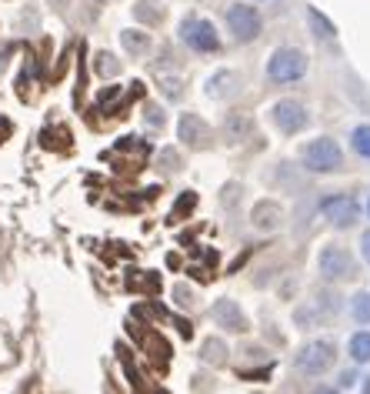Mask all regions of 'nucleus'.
I'll use <instances>...</instances> for the list:
<instances>
[{
  "instance_id": "obj_17",
  "label": "nucleus",
  "mask_w": 370,
  "mask_h": 394,
  "mask_svg": "<svg viewBox=\"0 0 370 394\" xmlns=\"http://www.w3.org/2000/svg\"><path fill=\"white\" fill-rule=\"evenodd\" d=\"M350 147H354L357 158L370 160V124H360V127L350 131Z\"/></svg>"
},
{
  "instance_id": "obj_10",
  "label": "nucleus",
  "mask_w": 370,
  "mask_h": 394,
  "mask_svg": "<svg viewBox=\"0 0 370 394\" xmlns=\"http://www.w3.org/2000/svg\"><path fill=\"white\" fill-rule=\"evenodd\" d=\"M177 134H180V140L190 144V147H207V144H210V127L200 121L197 114H184L180 124H177Z\"/></svg>"
},
{
  "instance_id": "obj_14",
  "label": "nucleus",
  "mask_w": 370,
  "mask_h": 394,
  "mask_svg": "<svg viewBox=\"0 0 370 394\" xmlns=\"http://www.w3.org/2000/svg\"><path fill=\"white\" fill-rule=\"evenodd\" d=\"M223 134H227V140H244L247 134H250V117L247 114H230L227 117V124H223Z\"/></svg>"
},
{
  "instance_id": "obj_20",
  "label": "nucleus",
  "mask_w": 370,
  "mask_h": 394,
  "mask_svg": "<svg viewBox=\"0 0 370 394\" xmlns=\"http://www.w3.org/2000/svg\"><path fill=\"white\" fill-rule=\"evenodd\" d=\"M97 71H100V74H117V64H114V57H110V53H100V57H97Z\"/></svg>"
},
{
  "instance_id": "obj_23",
  "label": "nucleus",
  "mask_w": 370,
  "mask_h": 394,
  "mask_svg": "<svg viewBox=\"0 0 370 394\" xmlns=\"http://www.w3.org/2000/svg\"><path fill=\"white\" fill-rule=\"evenodd\" d=\"M147 121L153 124V127H157V124L164 127V110H157V107H147Z\"/></svg>"
},
{
  "instance_id": "obj_9",
  "label": "nucleus",
  "mask_w": 370,
  "mask_h": 394,
  "mask_svg": "<svg viewBox=\"0 0 370 394\" xmlns=\"http://www.w3.org/2000/svg\"><path fill=\"white\" fill-rule=\"evenodd\" d=\"M210 317L221 324L223 331H234V334H244V331H247L244 311H241V308H237V301H230V297H221V301L210 308Z\"/></svg>"
},
{
  "instance_id": "obj_21",
  "label": "nucleus",
  "mask_w": 370,
  "mask_h": 394,
  "mask_svg": "<svg viewBox=\"0 0 370 394\" xmlns=\"http://www.w3.org/2000/svg\"><path fill=\"white\" fill-rule=\"evenodd\" d=\"M164 94H167L171 101H177V97H180V80H173V77L164 80Z\"/></svg>"
},
{
  "instance_id": "obj_6",
  "label": "nucleus",
  "mask_w": 370,
  "mask_h": 394,
  "mask_svg": "<svg viewBox=\"0 0 370 394\" xmlns=\"http://www.w3.org/2000/svg\"><path fill=\"white\" fill-rule=\"evenodd\" d=\"M317 271H321L323 281H347V278H354V258L347 254V247L341 244H327L321 251V258H317Z\"/></svg>"
},
{
  "instance_id": "obj_7",
  "label": "nucleus",
  "mask_w": 370,
  "mask_h": 394,
  "mask_svg": "<svg viewBox=\"0 0 370 394\" xmlns=\"http://www.w3.org/2000/svg\"><path fill=\"white\" fill-rule=\"evenodd\" d=\"M321 214L334 224V227H354L357 224V217H360V204L350 197V194H330V197H323L321 201Z\"/></svg>"
},
{
  "instance_id": "obj_2",
  "label": "nucleus",
  "mask_w": 370,
  "mask_h": 394,
  "mask_svg": "<svg viewBox=\"0 0 370 394\" xmlns=\"http://www.w3.org/2000/svg\"><path fill=\"white\" fill-rule=\"evenodd\" d=\"M307 74V57L297 47H277L267 60V77L273 84H294Z\"/></svg>"
},
{
  "instance_id": "obj_11",
  "label": "nucleus",
  "mask_w": 370,
  "mask_h": 394,
  "mask_svg": "<svg viewBox=\"0 0 370 394\" xmlns=\"http://www.w3.org/2000/svg\"><path fill=\"white\" fill-rule=\"evenodd\" d=\"M237 87H241V77H237L234 71H217L214 77L207 80V94H210L214 101L234 97V94H237Z\"/></svg>"
},
{
  "instance_id": "obj_3",
  "label": "nucleus",
  "mask_w": 370,
  "mask_h": 394,
  "mask_svg": "<svg viewBox=\"0 0 370 394\" xmlns=\"http://www.w3.org/2000/svg\"><path fill=\"white\" fill-rule=\"evenodd\" d=\"M334 361H337V347H334V344L330 341H310L297 351L294 368L300 371V374L317 378V374H327V371L334 368Z\"/></svg>"
},
{
  "instance_id": "obj_19",
  "label": "nucleus",
  "mask_w": 370,
  "mask_h": 394,
  "mask_svg": "<svg viewBox=\"0 0 370 394\" xmlns=\"http://www.w3.org/2000/svg\"><path fill=\"white\" fill-rule=\"evenodd\" d=\"M121 40H123V47H127L130 53H144V51L150 47L147 34H140V30H123Z\"/></svg>"
},
{
  "instance_id": "obj_5",
  "label": "nucleus",
  "mask_w": 370,
  "mask_h": 394,
  "mask_svg": "<svg viewBox=\"0 0 370 394\" xmlns=\"http://www.w3.org/2000/svg\"><path fill=\"white\" fill-rule=\"evenodd\" d=\"M227 27H230V34L241 40V44H250V40H257L260 37V14H257V7H250V3H234L230 10H227Z\"/></svg>"
},
{
  "instance_id": "obj_24",
  "label": "nucleus",
  "mask_w": 370,
  "mask_h": 394,
  "mask_svg": "<svg viewBox=\"0 0 370 394\" xmlns=\"http://www.w3.org/2000/svg\"><path fill=\"white\" fill-rule=\"evenodd\" d=\"M160 158H164V164H167V171H177V167H180V158H177L173 151H164Z\"/></svg>"
},
{
  "instance_id": "obj_12",
  "label": "nucleus",
  "mask_w": 370,
  "mask_h": 394,
  "mask_svg": "<svg viewBox=\"0 0 370 394\" xmlns=\"http://www.w3.org/2000/svg\"><path fill=\"white\" fill-rule=\"evenodd\" d=\"M280 217H284V210L271 204V201H264V204H257L254 208V227H260V231H273L277 224H280Z\"/></svg>"
},
{
  "instance_id": "obj_22",
  "label": "nucleus",
  "mask_w": 370,
  "mask_h": 394,
  "mask_svg": "<svg viewBox=\"0 0 370 394\" xmlns=\"http://www.w3.org/2000/svg\"><path fill=\"white\" fill-rule=\"evenodd\" d=\"M360 258L370 264V231H364V234H360Z\"/></svg>"
},
{
  "instance_id": "obj_8",
  "label": "nucleus",
  "mask_w": 370,
  "mask_h": 394,
  "mask_svg": "<svg viewBox=\"0 0 370 394\" xmlns=\"http://www.w3.org/2000/svg\"><path fill=\"white\" fill-rule=\"evenodd\" d=\"M271 117L273 124L280 127V134H300L310 124V114H307V107L300 101H277L271 107Z\"/></svg>"
},
{
  "instance_id": "obj_18",
  "label": "nucleus",
  "mask_w": 370,
  "mask_h": 394,
  "mask_svg": "<svg viewBox=\"0 0 370 394\" xmlns=\"http://www.w3.org/2000/svg\"><path fill=\"white\" fill-rule=\"evenodd\" d=\"M200 358H204L207 365H217V368H221L223 361H227V344L217 341V338L204 341V347H200Z\"/></svg>"
},
{
  "instance_id": "obj_15",
  "label": "nucleus",
  "mask_w": 370,
  "mask_h": 394,
  "mask_svg": "<svg viewBox=\"0 0 370 394\" xmlns=\"http://www.w3.org/2000/svg\"><path fill=\"white\" fill-rule=\"evenodd\" d=\"M347 351H350V358L357 361V365H367L370 361V331H357L350 344H347Z\"/></svg>"
},
{
  "instance_id": "obj_13",
  "label": "nucleus",
  "mask_w": 370,
  "mask_h": 394,
  "mask_svg": "<svg viewBox=\"0 0 370 394\" xmlns=\"http://www.w3.org/2000/svg\"><path fill=\"white\" fill-rule=\"evenodd\" d=\"M307 21H310V30H314V37H321V40H330V37H337V27L330 24V21L323 17L317 7H307Z\"/></svg>"
},
{
  "instance_id": "obj_26",
  "label": "nucleus",
  "mask_w": 370,
  "mask_h": 394,
  "mask_svg": "<svg viewBox=\"0 0 370 394\" xmlns=\"http://www.w3.org/2000/svg\"><path fill=\"white\" fill-rule=\"evenodd\" d=\"M314 394H341V391H337V388H317Z\"/></svg>"
},
{
  "instance_id": "obj_27",
  "label": "nucleus",
  "mask_w": 370,
  "mask_h": 394,
  "mask_svg": "<svg viewBox=\"0 0 370 394\" xmlns=\"http://www.w3.org/2000/svg\"><path fill=\"white\" fill-rule=\"evenodd\" d=\"M367 210H370V201H367Z\"/></svg>"
},
{
  "instance_id": "obj_4",
  "label": "nucleus",
  "mask_w": 370,
  "mask_h": 394,
  "mask_svg": "<svg viewBox=\"0 0 370 394\" xmlns=\"http://www.w3.org/2000/svg\"><path fill=\"white\" fill-rule=\"evenodd\" d=\"M180 40L197 53H214L221 47V37H217V27L204 17H187L180 24Z\"/></svg>"
},
{
  "instance_id": "obj_25",
  "label": "nucleus",
  "mask_w": 370,
  "mask_h": 394,
  "mask_svg": "<svg viewBox=\"0 0 370 394\" xmlns=\"http://www.w3.org/2000/svg\"><path fill=\"white\" fill-rule=\"evenodd\" d=\"M173 294H177V304H190V291L184 288V284H180V288L173 291Z\"/></svg>"
},
{
  "instance_id": "obj_16",
  "label": "nucleus",
  "mask_w": 370,
  "mask_h": 394,
  "mask_svg": "<svg viewBox=\"0 0 370 394\" xmlns=\"http://www.w3.org/2000/svg\"><path fill=\"white\" fill-rule=\"evenodd\" d=\"M350 317L357 324H370V291H357L350 297Z\"/></svg>"
},
{
  "instance_id": "obj_1",
  "label": "nucleus",
  "mask_w": 370,
  "mask_h": 394,
  "mask_svg": "<svg viewBox=\"0 0 370 394\" xmlns=\"http://www.w3.org/2000/svg\"><path fill=\"white\" fill-rule=\"evenodd\" d=\"M300 160H304V167L314 171V174H334V171L344 167V151H341V144H337L334 137H317V140L304 144Z\"/></svg>"
}]
</instances>
